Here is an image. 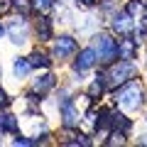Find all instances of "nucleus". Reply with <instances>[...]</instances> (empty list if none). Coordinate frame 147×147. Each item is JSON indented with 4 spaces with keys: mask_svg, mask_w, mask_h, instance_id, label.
Returning <instances> with one entry per match:
<instances>
[{
    "mask_svg": "<svg viewBox=\"0 0 147 147\" xmlns=\"http://www.w3.org/2000/svg\"><path fill=\"white\" fill-rule=\"evenodd\" d=\"M98 0H76V5H81V7H93Z\"/></svg>",
    "mask_w": 147,
    "mask_h": 147,
    "instance_id": "nucleus-19",
    "label": "nucleus"
},
{
    "mask_svg": "<svg viewBox=\"0 0 147 147\" xmlns=\"http://www.w3.org/2000/svg\"><path fill=\"white\" fill-rule=\"evenodd\" d=\"M12 10L22 12V15H30L32 12V0H12Z\"/></svg>",
    "mask_w": 147,
    "mask_h": 147,
    "instance_id": "nucleus-16",
    "label": "nucleus"
},
{
    "mask_svg": "<svg viewBox=\"0 0 147 147\" xmlns=\"http://www.w3.org/2000/svg\"><path fill=\"white\" fill-rule=\"evenodd\" d=\"M140 3H147V0H140Z\"/></svg>",
    "mask_w": 147,
    "mask_h": 147,
    "instance_id": "nucleus-23",
    "label": "nucleus"
},
{
    "mask_svg": "<svg viewBox=\"0 0 147 147\" xmlns=\"http://www.w3.org/2000/svg\"><path fill=\"white\" fill-rule=\"evenodd\" d=\"M7 34H10V39H12L15 44H25L27 37H30V25H27V20H25V17H20V20L10 22Z\"/></svg>",
    "mask_w": 147,
    "mask_h": 147,
    "instance_id": "nucleus-8",
    "label": "nucleus"
},
{
    "mask_svg": "<svg viewBox=\"0 0 147 147\" xmlns=\"http://www.w3.org/2000/svg\"><path fill=\"white\" fill-rule=\"evenodd\" d=\"M142 98H145V91H142V84L140 81H127V84L118 86L115 91V100L120 103V108L125 110H137L142 105Z\"/></svg>",
    "mask_w": 147,
    "mask_h": 147,
    "instance_id": "nucleus-2",
    "label": "nucleus"
},
{
    "mask_svg": "<svg viewBox=\"0 0 147 147\" xmlns=\"http://www.w3.org/2000/svg\"><path fill=\"white\" fill-rule=\"evenodd\" d=\"M76 52H79V42H76L71 34H59V37L52 39V57L59 59V61L71 59Z\"/></svg>",
    "mask_w": 147,
    "mask_h": 147,
    "instance_id": "nucleus-4",
    "label": "nucleus"
},
{
    "mask_svg": "<svg viewBox=\"0 0 147 147\" xmlns=\"http://www.w3.org/2000/svg\"><path fill=\"white\" fill-rule=\"evenodd\" d=\"M5 32H7V30H5V27H3V25H0V37H3V34H5Z\"/></svg>",
    "mask_w": 147,
    "mask_h": 147,
    "instance_id": "nucleus-21",
    "label": "nucleus"
},
{
    "mask_svg": "<svg viewBox=\"0 0 147 147\" xmlns=\"http://www.w3.org/2000/svg\"><path fill=\"white\" fill-rule=\"evenodd\" d=\"M10 10H12V0H0V15H5Z\"/></svg>",
    "mask_w": 147,
    "mask_h": 147,
    "instance_id": "nucleus-17",
    "label": "nucleus"
},
{
    "mask_svg": "<svg viewBox=\"0 0 147 147\" xmlns=\"http://www.w3.org/2000/svg\"><path fill=\"white\" fill-rule=\"evenodd\" d=\"M145 120H147V118H145Z\"/></svg>",
    "mask_w": 147,
    "mask_h": 147,
    "instance_id": "nucleus-24",
    "label": "nucleus"
},
{
    "mask_svg": "<svg viewBox=\"0 0 147 147\" xmlns=\"http://www.w3.org/2000/svg\"><path fill=\"white\" fill-rule=\"evenodd\" d=\"M59 115H61V125L64 130H76V127L84 123V115H81L79 110V103L76 100H66V103H61V110H59Z\"/></svg>",
    "mask_w": 147,
    "mask_h": 147,
    "instance_id": "nucleus-5",
    "label": "nucleus"
},
{
    "mask_svg": "<svg viewBox=\"0 0 147 147\" xmlns=\"http://www.w3.org/2000/svg\"><path fill=\"white\" fill-rule=\"evenodd\" d=\"M0 79H3V71H0Z\"/></svg>",
    "mask_w": 147,
    "mask_h": 147,
    "instance_id": "nucleus-22",
    "label": "nucleus"
},
{
    "mask_svg": "<svg viewBox=\"0 0 147 147\" xmlns=\"http://www.w3.org/2000/svg\"><path fill=\"white\" fill-rule=\"evenodd\" d=\"M10 105V98H7V93L3 88H0V108H7Z\"/></svg>",
    "mask_w": 147,
    "mask_h": 147,
    "instance_id": "nucleus-18",
    "label": "nucleus"
},
{
    "mask_svg": "<svg viewBox=\"0 0 147 147\" xmlns=\"http://www.w3.org/2000/svg\"><path fill=\"white\" fill-rule=\"evenodd\" d=\"M118 59H125V61L137 59V39H132L130 34H123V39H118Z\"/></svg>",
    "mask_w": 147,
    "mask_h": 147,
    "instance_id": "nucleus-9",
    "label": "nucleus"
},
{
    "mask_svg": "<svg viewBox=\"0 0 147 147\" xmlns=\"http://www.w3.org/2000/svg\"><path fill=\"white\" fill-rule=\"evenodd\" d=\"M0 132H17V118L7 110L0 113Z\"/></svg>",
    "mask_w": 147,
    "mask_h": 147,
    "instance_id": "nucleus-13",
    "label": "nucleus"
},
{
    "mask_svg": "<svg viewBox=\"0 0 147 147\" xmlns=\"http://www.w3.org/2000/svg\"><path fill=\"white\" fill-rule=\"evenodd\" d=\"M96 64H98V52H96V47H86V49H81V52L76 54V59H74V71L84 74V71H88V69H93Z\"/></svg>",
    "mask_w": 147,
    "mask_h": 147,
    "instance_id": "nucleus-7",
    "label": "nucleus"
},
{
    "mask_svg": "<svg viewBox=\"0 0 147 147\" xmlns=\"http://www.w3.org/2000/svg\"><path fill=\"white\" fill-rule=\"evenodd\" d=\"M34 37L39 42H52L54 39V32H52V20L47 15H42L37 20V27H34Z\"/></svg>",
    "mask_w": 147,
    "mask_h": 147,
    "instance_id": "nucleus-10",
    "label": "nucleus"
},
{
    "mask_svg": "<svg viewBox=\"0 0 147 147\" xmlns=\"http://www.w3.org/2000/svg\"><path fill=\"white\" fill-rule=\"evenodd\" d=\"M93 47L98 52V61L103 66H108V64H113L118 59V39H113L110 34H96Z\"/></svg>",
    "mask_w": 147,
    "mask_h": 147,
    "instance_id": "nucleus-3",
    "label": "nucleus"
},
{
    "mask_svg": "<svg viewBox=\"0 0 147 147\" xmlns=\"http://www.w3.org/2000/svg\"><path fill=\"white\" fill-rule=\"evenodd\" d=\"M12 71H15V76H17V79H25L27 74L32 71L30 59H27V57H17V59H15V64H12Z\"/></svg>",
    "mask_w": 147,
    "mask_h": 147,
    "instance_id": "nucleus-14",
    "label": "nucleus"
},
{
    "mask_svg": "<svg viewBox=\"0 0 147 147\" xmlns=\"http://www.w3.org/2000/svg\"><path fill=\"white\" fill-rule=\"evenodd\" d=\"M135 76H137L135 61H125V59H115L113 64L105 66L103 74H98V79L105 84V88H118V86L132 81Z\"/></svg>",
    "mask_w": 147,
    "mask_h": 147,
    "instance_id": "nucleus-1",
    "label": "nucleus"
},
{
    "mask_svg": "<svg viewBox=\"0 0 147 147\" xmlns=\"http://www.w3.org/2000/svg\"><path fill=\"white\" fill-rule=\"evenodd\" d=\"M54 86H57V76H54V74H42L39 79L32 81V91H34V93H39V96L49 93Z\"/></svg>",
    "mask_w": 147,
    "mask_h": 147,
    "instance_id": "nucleus-11",
    "label": "nucleus"
},
{
    "mask_svg": "<svg viewBox=\"0 0 147 147\" xmlns=\"http://www.w3.org/2000/svg\"><path fill=\"white\" fill-rule=\"evenodd\" d=\"M52 7H54V0H32V10H34V12H42V15H47Z\"/></svg>",
    "mask_w": 147,
    "mask_h": 147,
    "instance_id": "nucleus-15",
    "label": "nucleus"
},
{
    "mask_svg": "<svg viewBox=\"0 0 147 147\" xmlns=\"http://www.w3.org/2000/svg\"><path fill=\"white\" fill-rule=\"evenodd\" d=\"M27 59H30L32 69H49V66H52V59H49V54L39 52V49H34V52H32Z\"/></svg>",
    "mask_w": 147,
    "mask_h": 147,
    "instance_id": "nucleus-12",
    "label": "nucleus"
},
{
    "mask_svg": "<svg viewBox=\"0 0 147 147\" xmlns=\"http://www.w3.org/2000/svg\"><path fill=\"white\" fill-rule=\"evenodd\" d=\"M100 7H103V10H113V7H115V3H113V0H103V3H100Z\"/></svg>",
    "mask_w": 147,
    "mask_h": 147,
    "instance_id": "nucleus-20",
    "label": "nucleus"
},
{
    "mask_svg": "<svg viewBox=\"0 0 147 147\" xmlns=\"http://www.w3.org/2000/svg\"><path fill=\"white\" fill-rule=\"evenodd\" d=\"M110 30L115 32V34H130L135 30V17L127 10H115L113 17H110Z\"/></svg>",
    "mask_w": 147,
    "mask_h": 147,
    "instance_id": "nucleus-6",
    "label": "nucleus"
}]
</instances>
